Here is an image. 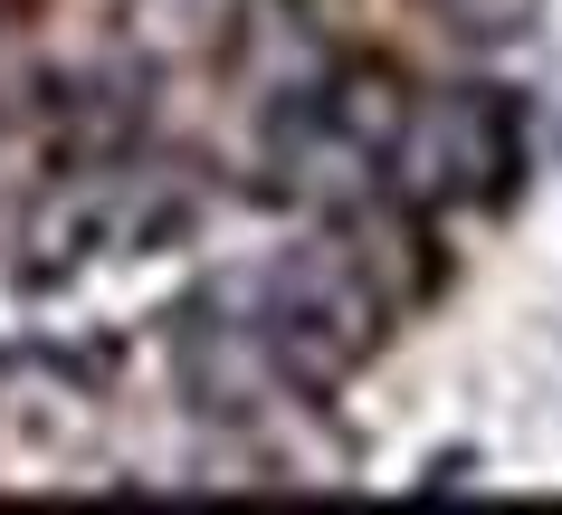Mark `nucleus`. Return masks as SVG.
I'll return each mask as SVG.
<instances>
[{"instance_id": "nucleus-1", "label": "nucleus", "mask_w": 562, "mask_h": 515, "mask_svg": "<svg viewBox=\"0 0 562 515\" xmlns=\"http://www.w3.org/2000/svg\"><path fill=\"white\" fill-rule=\"evenodd\" d=\"M201 325H220L267 372V382H296V392H325L382 344V287L362 277L353 248H286L248 277H220V296L201 305Z\"/></svg>"}, {"instance_id": "nucleus-2", "label": "nucleus", "mask_w": 562, "mask_h": 515, "mask_svg": "<svg viewBox=\"0 0 562 515\" xmlns=\"http://www.w3.org/2000/svg\"><path fill=\"white\" fill-rule=\"evenodd\" d=\"M525 172V124H515V96L496 87H429L411 105H391L382 134V182L411 201V211H476V201H505Z\"/></svg>"}, {"instance_id": "nucleus-3", "label": "nucleus", "mask_w": 562, "mask_h": 515, "mask_svg": "<svg viewBox=\"0 0 562 515\" xmlns=\"http://www.w3.org/2000/svg\"><path fill=\"white\" fill-rule=\"evenodd\" d=\"M162 229L144 172H77L30 211V277H67L87 258H124Z\"/></svg>"}]
</instances>
